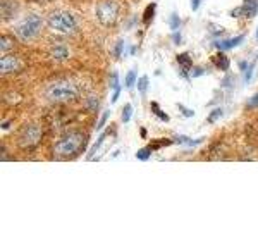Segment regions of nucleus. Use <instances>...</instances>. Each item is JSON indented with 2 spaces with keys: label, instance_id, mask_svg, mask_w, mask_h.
Here are the masks:
<instances>
[{
  "label": "nucleus",
  "instance_id": "obj_1",
  "mask_svg": "<svg viewBox=\"0 0 258 229\" xmlns=\"http://www.w3.org/2000/svg\"><path fill=\"white\" fill-rule=\"evenodd\" d=\"M41 28H43V21H41L40 16L28 14V16H24L19 23L14 24V33L18 38L24 40V41H30L40 35Z\"/></svg>",
  "mask_w": 258,
  "mask_h": 229
},
{
  "label": "nucleus",
  "instance_id": "obj_2",
  "mask_svg": "<svg viewBox=\"0 0 258 229\" xmlns=\"http://www.w3.org/2000/svg\"><path fill=\"white\" fill-rule=\"evenodd\" d=\"M47 98L53 100V102H69V100L78 97V88L71 85L69 81H59L52 83L47 90H45Z\"/></svg>",
  "mask_w": 258,
  "mask_h": 229
},
{
  "label": "nucleus",
  "instance_id": "obj_3",
  "mask_svg": "<svg viewBox=\"0 0 258 229\" xmlns=\"http://www.w3.org/2000/svg\"><path fill=\"white\" fill-rule=\"evenodd\" d=\"M48 26L52 30L59 31V33H64V35H69L76 30V19H74L73 14L66 11H57V12H52L47 19Z\"/></svg>",
  "mask_w": 258,
  "mask_h": 229
},
{
  "label": "nucleus",
  "instance_id": "obj_4",
  "mask_svg": "<svg viewBox=\"0 0 258 229\" xmlns=\"http://www.w3.org/2000/svg\"><path fill=\"white\" fill-rule=\"evenodd\" d=\"M85 143V136L81 133H69L68 136H64L59 143L55 145V152L62 157H69L80 152V148Z\"/></svg>",
  "mask_w": 258,
  "mask_h": 229
},
{
  "label": "nucleus",
  "instance_id": "obj_5",
  "mask_svg": "<svg viewBox=\"0 0 258 229\" xmlns=\"http://www.w3.org/2000/svg\"><path fill=\"white\" fill-rule=\"evenodd\" d=\"M97 18L103 26H114L119 18V4L114 0H103L97 6Z\"/></svg>",
  "mask_w": 258,
  "mask_h": 229
},
{
  "label": "nucleus",
  "instance_id": "obj_6",
  "mask_svg": "<svg viewBox=\"0 0 258 229\" xmlns=\"http://www.w3.org/2000/svg\"><path fill=\"white\" fill-rule=\"evenodd\" d=\"M21 69V61L16 59V57L12 55H4L2 61H0V71H2V74H9V73H14V71Z\"/></svg>",
  "mask_w": 258,
  "mask_h": 229
},
{
  "label": "nucleus",
  "instance_id": "obj_7",
  "mask_svg": "<svg viewBox=\"0 0 258 229\" xmlns=\"http://www.w3.org/2000/svg\"><path fill=\"white\" fill-rule=\"evenodd\" d=\"M243 41V36H236V38L232 40H224V41H215V47H217L220 52H224V50H231L234 47H238V45Z\"/></svg>",
  "mask_w": 258,
  "mask_h": 229
},
{
  "label": "nucleus",
  "instance_id": "obj_8",
  "mask_svg": "<svg viewBox=\"0 0 258 229\" xmlns=\"http://www.w3.org/2000/svg\"><path fill=\"white\" fill-rule=\"evenodd\" d=\"M52 53L55 59H59V61H62V59H66V57L69 55V50H68V47H64V45H57V47H53L52 48Z\"/></svg>",
  "mask_w": 258,
  "mask_h": 229
},
{
  "label": "nucleus",
  "instance_id": "obj_9",
  "mask_svg": "<svg viewBox=\"0 0 258 229\" xmlns=\"http://www.w3.org/2000/svg\"><path fill=\"white\" fill-rule=\"evenodd\" d=\"M214 62H217V68H220V69H227L229 68V59L224 55V52H219L217 55L214 57Z\"/></svg>",
  "mask_w": 258,
  "mask_h": 229
},
{
  "label": "nucleus",
  "instance_id": "obj_10",
  "mask_svg": "<svg viewBox=\"0 0 258 229\" xmlns=\"http://www.w3.org/2000/svg\"><path fill=\"white\" fill-rule=\"evenodd\" d=\"M177 62L181 64V68H184L186 71H188L191 66H193V62H191V57L188 55V53H181V55H177Z\"/></svg>",
  "mask_w": 258,
  "mask_h": 229
},
{
  "label": "nucleus",
  "instance_id": "obj_11",
  "mask_svg": "<svg viewBox=\"0 0 258 229\" xmlns=\"http://www.w3.org/2000/svg\"><path fill=\"white\" fill-rule=\"evenodd\" d=\"M153 14H155V4H148V7L145 9V14H143V23H150L153 19Z\"/></svg>",
  "mask_w": 258,
  "mask_h": 229
},
{
  "label": "nucleus",
  "instance_id": "obj_12",
  "mask_svg": "<svg viewBox=\"0 0 258 229\" xmlns=\"http://www.w3.org/2000/svg\"><path fill=\"white\" fill-rule=\"evenodd\" d=\"M152 110H153V114L159 116V118H160L162 121H165V123L169 121V116L165 114V112H162V109L159 107V103H157V102H152Z\"/></svg>",
  "mask_w": 258,
  "mask_h": 229
},
{
  "label": "nucleus",
  "instance_id": "obj_13",
  "mask_svg": "<svg viewBox=\"0 0 258 229\" xmlns=\"http://www.w3.org/2000/svg\"><path fill=\"white\" fill-rule=\"evenodd\" d=\"M150 153H152V148H141V150L136 152V159H138V160H148Z\"/></svg>",
  "mask_w": 258,
  "mask_h": 229
},
{
  "label": "nucleus",
  "instance_id": "obj_14",
  "mask_svg": "<svg viewBox=\"0 0 258 229\" xmlns=\"http://www.w3.org/2000/svg\"><path fill=\"white\" fill-rule=\"evenodd\" d=\"M136 85V71H129L126 76V86L127 88H133Z\"/></svg>",
  "mask_w": 258,
  "mask_h": 229
},
{
  "label": "nucleus",
  "instance_id": "obj_15",
  "mask_svg": "<svg viewBox=\"0 0 258 229\" xmlns=\"http://www.w3.org/2000/svg\"><path fill=\"white\" fill-rule=\"evenodd\" d=\"M103 140H105V133H103V135H102V136H100V138L97 140V143H95V145H93V148H91V150H90V152H88V159H93L95 152H97V150L100 148V145H102V143H103Z\"/></svg>",
  "mask_w": 258,
  "mask_h": 229
},
{
  "label": "nucleus",
  "instance_id": "obj_16",
  "mask_svg": "<svg viewBox=\"0 0 258 229\" xmlns=\"http://www.w3.org/2000/svg\"><path fill=\"white\" fill-rule=\"evenodd\" d=\"M131 116H133V107L131 105H124V109H122V123L124 124L129 123Z\"/></svg>",
  "mask_w": 258,
  "mask_h": 229
},
{
  "label": "nucleus",
  "instance_id": "obj_17",
  "mask_svg": "<svg viewBox=\"0 0 258 229\" xmlns=\"http://www.w3.org/2000/svg\"><path fill=\"white\" fill-rule=\"evenodd\" d=\"M147 88H148V78H147V76L140 78V81H138V90H140V93H141V95H145V93H147Z\"/></svg>",
  "mask_w": 258,
  "mask_h": 229
},
{
  "label": "nucleus",
  "instance_id": "obj_18",
  "mask_svg": "<svg viewBox=\"0 0 258 229\" xmlns=\"http://www.w3.org/2000/svg\"><path fill=\"white\" fill-rule=\"evenodd\" d=\"M179 26H181V19H179L177 12H174L172 18H170V28H172V30H177Z\"/></svg>",
  "mask_w": 258,
  "mask_h": 229
},
{
  "label": "nucleus",
  "instance_id": "obj_19",
  "mask_svg": "<svg viewBox=\"0 0 258 229\" xmlns=\"http://www.w3.org/2000/svg\"><path fill=\"white\" fill-rule=\"evenodd\" d=\"M122 47H124V41H122V40H119V41H117V45H115V50H114V55L117 57V59H119L120 55H122Z\"/></svg>",
  "mask_w": 258,
  "mask_h": 229
},
{
  "label": "nucleus",
  "instance_id": "obj_20",
  "mask_svg": "<svg viewBox=\"0 0 258 229\" xmlns=\"http://www.w3.org/2000/svg\"><path fill=\"white\" fill-rule=\"evenodd\" d=\"M248 107L249 109H255V107H258V93H255L251 98L248 100Z\"/></svg>",
  "mask_w": 258,
  "mask_h": 229
},
{
  "label": "nucleus",
  "instance_id": "obj_21",
  "mask_svg": "<svg viewBox=\"0 0 258 229\" xmlns=\"http://www.w3.org/2000/svg\"><path fill=\"white\" fill-rule=\"evenodd\" d=\"M109 116H110V112H109V110H105V112H103V118H102V121H100V123H98V126H97V130H98V131L102 130V128H103V124L107 123V119H109Z\"/></svg>",
  "mask_w": 258,
  "mask_h": 229
},
{
  "label": "nucleus",
  "instance_id": "obj_22",
  "mask_svg": "<svg viewBox=\"0 0 258 229\" xmlns=\"http://www.w3.org/2000/svg\"><path fill=\"white\" fill-rule=\"evenodd\" d=\"M0 41H2V52H7V50L11 48V41L7 40V36H2V40Z\"/></svg>",
  "mask_w": 258,
  "mask_h": 229
},
{
  "label": "nucleus",
  "instance_id": "obj_23",
  "mask_svg": "<svg viewBox=\"0 0 258 229\" xmlns=\"http://www.w3.org/2000/svg\"><path fill=\"white\" fill-rule=\"evenodd\" d=\"M220 116H222V109H217L215 112H212V114H210L209 121H210V123H214V121H217V118H220Z\"/></svg>",
  "mask_w": 258,
  "mask_h": 229
},
{
  "label": "nucleus",
  "instance_id": "obj_24",
  "mask_svg": "<svg viewBox=\"0 0 258 229\" xmlns=\"http://www.w3.org/2000/svg\"><path fill=\"white\" fill-rule=\"evenodd\" d=\"M119 95H120V86H117V88H114V95H112V103L117 102Z\"/></svg>",
  "mask_w": 258,
  "mask_h": 229
},
{
  "label": "nucleus",
  "instance_id": "obj_25",
  "mask_svg": "<svg viewBox=\"0 0 258 229\" xmlns=\"http://www.w3.org/2000/svg\"><path fill=\"white\" fill-rule=\"evenodd\" d=\"M179 110H181V112H182V114H184V116H189V118H191V116H193V110H188V109H184V107H182V105H179Z\"/></svg>",
  "mask_w": 258,
  "mask_h": 229
},
{
  "label": "nucleus",
  "instance_id": "obj_26",
  "mask_svg": "<svg viewBox=\"0 0 258 229\" xmlns=\"http://www.w3.org/2000/svg\"><path fill=\"white\" fill-rule=\"evenodd\" d=\"M172 38H174V43H176V45L181 43V35H179V33H174Z\"/></svg>",
  "mask_w": 258,
  "mask_h": 229
},
{
  "label": "nucleus",
  "instance_id": "obj_27",
  "mask_svg": "<svg viewBox=\"0 0 258 229\" xmlns=\"http://www.w3.org/2000/svg\"><path fill=\"white\" fill-rule=\"evenodd\" d=\"M248 69V62H239V71H246Z\"/></svg>",
  "mask_w": 258,
  "mask_h": 229
},
{
  "label": "nucleus",
  "instance_id": "obj_28",
  "mask_svg": "<svg viewBox=\"0 0 258 229\" xmlns=\"http://www.w3.org/2000/svg\"><path fill=\"white\" fill-rule=\"evenodd\" d=\"M191 6H193V11H198V6H200V0H191Z\"/></svg>",
  "mask_w": 258,
  "mask_h": 229
},
{
  "label": "nucleus",
  "instance_id": "obj_29",
  "mask_svg": "<svg viewBox=\"0 0 258 229\" xmlns=\"http://www.w3.org/2000/svg\"><path fill=\"white\" fill-rule=\"evenodd\" d=\"M200 74H203V69H195L193 76H200Z\"/></svg>",
  "mask_w": 258,
  "mask_h": 229
},
{
  "label": "nucleus",
  "instance_id": "obj_30",
  "mask_svg": "<svg viewBox=\"0 0 258 229\" xmlns=\"http://www.w3.org/2000/svg\"><path fill=\"white\" fill-rule=\"evenodd\" d=\"M145 136H147V130L143 128V130H141V138H145Z\"/></svg>",
  "mask_w": 258,
  "mask_h": 229
},
{
  "label": "nucleus",
  "instance_id": "obj_31",
  "mask_svg": "<svg viewBox=\"0 0 258 229\" xmlns=\"http://www.w3.org/2000/svg\"><path fill=\"white\" fill-rule=\"evenodd\" d=\"M256 38H258V30H256Z\"/></svg>",
  "mask_w": 258,
  "mask_h": 229
}]
</instances>
